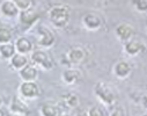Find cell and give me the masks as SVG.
I'll use <instances>...</instances> for the list:
<instances>
[{
  "label": "cell",
  "instance_id": "obj_21",
  "mask_svg": "<svg viewBox=\"0 0 147 116\" xmlns=\"http://www.w3.org/2000/svg\"><path fill=\"white\" fill-rule=\"evenodd\" d=\"M12 40H13V31L7 27L0 26V44L12 43Z\"/></svg>",
  "mask_w": 147,
  "mask_h": 116
},
{
  "label": "cell",
  "instance_id": "obj_16",
  "mask_svg": "<svg viewBox=\"0 0 147 116\" xmlns=\"http://www.w3.org/2000/svg\"><path fill=\"white\" fill-rule=\"evenodd\" d=\"M19 9L16 8L14 1L12 0H5L0 5V14L6 19H13L19 16Z\"/></svg>",
  "mask_w": 147,
  "mask_h": 116
},
{
  "label": "cell",
  "instance_id": "obj_27",
  "mask_svg": "<svg viewBox=\"0 0 147 116\" xmlns=\"http://www.w3.org/2000/svg\"><path fill=\"white\" fill-rule=\"evenodd\" d=\"M57 116H69V115H68L66 111H60V113H59Z\"/></svg>",
  "mask_w": 147,
  "mask_h": 116
},
{
  "label": "cell",
  "instance_id": "obj_26",
  "mask_svg": "<svg viewBox=\"0 0 147 116\" xmlns=\"http://www.w3.org/2000/svg\"><path fill=\"white\" fill-rule=\"evenodd\" d=\"M74 116H87V113L86 111H78Z\"/></svg>",
  "mask_w": 147,
  "mask_h": 116
},
{
  "label": "cell",
  "instance_id": "obj_10",
  "mask_svg": "<svg viewBox=\"0 0 147 116\" xmlns=\"http://www.w3.org/2000/svg\"><path fill=\"white\" fill-rule=\"evenodd\" d=\"M144 50H145V44L140 40H137V38H132V40L127 41L126 43H124L123 47L124 54L127 55L129 57H137Z\"/></svg>",
  "mask_w": 147,
  "mask_h": 116
},
{
  "label": "cell",
  "instance_id": "obj_2",
  "mask_svg": "<svg viewBox=\"0 0 147 116\" xmlns=\"http://www.w3.org/2000/svg\"><path fill=\"white\" fill-rule=\"evenodd\" d=\"M94 94L97 98V100L107 107L114 106L117 101V94L115 90L110 85H108L105 81H97L95 84Z\"/></svg>",
  "mask_w": 147,
  "mask_h": 116
},
{
  "label": "cell",
  "instance_id": "obj_17",
  "mask_svg": "<svg viewBox=\"0 0 147 116\" xmlns=\"http://www.w3.org/2000/svg\"><path fill=\"white\" fill-rule=\"evenodd\" d=\"M9 64L12 66L13 70H16V71H20L22 70L26 65L29 64V59L27 56H23V55H20V54H15L11 59H9Z\"/></svg>",
  "mask_w": 147,
  "mask_h": 116
},
{
  "label": "cell",
  "instance_id": "obj_25",
  "mask_svg": "<svg viewBox=\"0 0 147 116\" xmlns=\"http://www.w3.org/2000/svg\"><path fill=\"white\" fill-rule=\"evenodd\" d=\"M110 116H126V111L123 107H116L110 113Z\"/></svg>",
  "mask_w": 147,
  "mask_h": 116
},
{
  "label": "cell",
  "instance_id": "obj_28",
  "mask_svg": "<svg viewBox=\"0 0 147 116\" xmlns=\"http://www.w3.org/2000/svg\"><path fill=\"white\" fill-rule=\"evenodd\" d=\"M0 116H6V113L3 110V108H0Z\"/></svg>",
  "mask_w": 147,
  "mask_h": 116
},
{
  "label": "cell",
  "instance_id": "obj_24",
  "mask_svg": "<svg viewBox=\"0 0 147 116\" xmlns=\"http://www.w3.org/2000/svg\"><path fill=\"white\" fill-rule=\"evenodd\" d=\"M133 7L137 12H140V13L147 12V0H138V1H134Z\"/></svg>",
  "mask_w": 147,
  "mask_h": 116
},
{
  "label": "cell",
  "instance_id": "obj_12",
  "mask_svg": "<svg viewBox=\"0 0 147 116\" xmlns=\"http://www.w3.org/2000/svg\"><path fill=\"white\" fill-rule=\"evenodd\" d=\"M81 77H82L81 71L77 67H72V66L65 69L61 72V80L66 85H76L77 83H79Z\"/></svg>",
  "mask_w": 147,
  "mask_h": 116
},
{
  "label": "cell",
  "instance_id": "obj_31",
  "mask_svg": "<svg viewBox=\"0 0 147 116\" xmlns=\"http://www.w3.org/2000/svg\"><path fill=\"white\" fill-rule=\"evenodd\" d=\"M140 116H147V115H146V113H144V114H141Z\"/></svg>",
  "mask_w": 147,
  "mask_h": 116
},
{
  "label": "cell",
  "instance_id": "obj_19",
  "mask_svg": "<svg viewBox=\"0 0 147 116\" xmlns=\"http://www.w3.org/2000/svg\"><path fill=\"white\" fill-rule=\"evenodd\" d=\"M59 113V107L53 102H45L40 108L41 116H57Z\"/></svg>",
  "mask_w": 147,
  "mask_h": 116
},
{
  "label": "cell",
  "instance_id": "obj_3",
  "mask_svg": "<svg viewBox=\"0 0 147 116\" xmlns=\"http://www.w3.org/2000/svg\"><path fill=\"white\" fill-rule=\"evenodd\" d=\"M30 64L36 67H41L42 70L50 71L55 67V62L52 57L43 49H36L30 54Z\"/></svg>",
  "mask_w": 147,
  "mask_h": 116
},
{
  "label": "cell",
  "instance_id": "obj_8",
  "mask_svg": "<svg viewBox=\"0 0 147 116\" xmlns=\"http://www.w3.org/2000/svg\"><path fill=\"white\" fill-rule=\"evenodd\" d=\"M115 34H116L117 38H118L121 42L126 43L127 41L132 40V38L134 37L136 30H134V27H133L131 23L123 22V23H119V24L116 27Z\"/></svg>",
  "mask_w": 147,
  "mask_h": 116
},
{
  "label": "cell",
  "instance_id": "obj_15",
  "mask_svg": "<svg viewBox=\"0 0 147 116\" xmlns=\"http://www.w3.org/2000/svg\"><path fill=\"white\" fill-rule=\"evenodd\" d=\"M38 19H40L38 13L36 12L35 9H32V8L19 13V20H20L21 24L24 26V27H31V26H34L36 22L38 21Z\"/></svg>",
  "mask_w": 147,
  "mask_h": 116
},
{
  "label": "cell",
  "instance_id": "obj_4",
  "mask_svg": "<svg viewBox=\"0 0 147 116\" xmlns=\"http://www.w3.org/2000/svg\"><path fill=\"white\" fill-rule=\"evenodd\" d=\"M36 40H37V44L41 47V49L44 50V48H51L55 44L56 36L51 29L44 26H40L36 30Z\"/></svg>",
  "mask_w": 147,
  "mask_h": 116
},
{
  "label": "cell",
  "instance_id": "obj_23",
  "mask_svg": "<svg viewBox=\"0 0 147 116\" xmlns=\"http://www.w3.org/2000/svg\"><path fill=\"white\" fill-rule=\"evenodd\" d=\"M86 113H87V116H105L104 109L100 106H92L88 108Z\"/></svg>",
  "mask_w": 147,
  "mask_h": 116
},
{
  "label": "cell",
  "instance_id": "obj_14",
  "mask_svg": "<svg viewBox=\"0 0 147 116\" xmlns=\"http://www.w3.org/2000/svg\"><path fill=\"white\" fill-rule=\"evenodd\" d=\"M19 77L22 81L26 83H36L38 79V69L32 64L26 65L22 70L19 71Z\"/></svg>",
  "mask_w": 147,
  "mask_h": 116
},
{
  "label": "cell",
  "instance_id": "obj_7",
  "mask_svg": "<svg viewBox=\"0 0 147 116\" xmlns=\"http://www.w3.org/2000/svg\"><path fill=\"white\" fill-rule=\"evenodd\" d=\"M81 23H82L85 29H87L89 31H96V30H100L102 28L103 20L97 13L89 12V13H86L82 16Z\"/></svg>",
  "mask_w": 147,
  "mask_h": 116
},
{
  "label": "cell",
  "instance_id": "obj_20",
  "mask_svg": "<svg viewBox=\"0 0 147 116\" xmlns=\"http://www.w3.org/2000/svg\"><path fill=\"white\" fill-rule=\"evenodd\" d=\"M15 48L13 43H7V44H0V57L3 59L9 60L14 55H15Z\"/></svg>",
  "mask_w": 147,
  "mask_h": 116
},
{
  "label": "cell",
  "instance_id": "obj_22",
  "mask_svg": "<svg viewBox=\"0 0 147 116\" xmlns=\"http://www.w3.org/2000/svg\"><path fill=\"white\" fill-rule=\"evenodd\" d=\"M14 4L19 12H23L27 9L32 8V1L31 0H14Z\"/></svg>",
  "mask_w": 147,
  "mask_h": 116
},
{
  "label": "cell",
  "instance_id": "obj_30",
  "mask_svg": "<svg viewBox=\"0 0 147 116\" xmlns=\"http://www.w3.org/2000/svg\"><path fill=\"white\" fill-rule=\"evenodd\" d=\"M6 116H18V115H15V114H12V113H9V114H6Z\"/></svg>",
  "mask_w": 147,
  "mask_h": 116
},
{
  "label": "cell",
  "instance_id": "obj_6",
  "mask_svg": "<svg viewBox=\"0 0 147 116\" xmlns=\"http://www.w3.org/2000/svg\"><path fill=\"white\" fill-rule=\"evenodd\" d=\"M66 59L68 62L69 65H80L82 64L86 58H87V51L85 48L82 47H72L71 49H68V51L66 52Z\"/></svg>",
  "mask_w": 147,
  "mask_h": 116
},
{
  "label": "cell",
  "instance_id": "obj_5",
  "mask_svg": "<svg viewBox=\"0 0 147 116\" xmlns=\"http://www.w3.org/2000/svg\"><path fill=\"white\" fill-rule=\"evenodd\" d=\"M19 94L21 99L35 100L41 95V88L37 83H26L22 81L19 86Z\"/></svg>",
  "mask_w": 147,
  "mask_h": 116
},
{
  "label": "cell",
  "instance_id": "obj_9",
  "mask_svg": "<svg viewBox=\"0 0 147 116\" xmlns=\"http://www.w3.org/2000/svg\"><path fill=\"white\" fill-rule=\"evenodd\" d=\"M9 110H11L12 114H15L18 116H27L30 113L29 106L19 95L13 96V99L11 101V104H9Z\"/></svg>",
  "mask_w": 147,
  "mask_h": 116
},
{
  "label": "cell",
  "instance_id": "obj_18",
  "mask_svg": "<svg viewBox=\"0 0 147 116\" xmlns=\"http://www.w3.org/2000/svg\"><path fill=\"white\" fill-rule=\"evenodd\" d=\"M61 102L67 109H77L79 107L80 99L76 93H67L63 96Z\"/></svg>",
  "mask_w": 147,
  "mask_h": 116
},
{
  "label": "cell",
  "instance_id": "obj_29",
  "mask_svg": "<svg viewBox=\"0 0 147 116\" xmlns=\"http://www.w3.org/2000/svg\"><path fill=\"white\" fill-rule=\"evenodd\" d=\"M3 104H4V100H3V98L0 96V108L3 107Z\"/></svg>",
  "mask_w": 147,
  "mask_h": 116
},
{
  "label": "cell",
  "instance_id": "obj_1",
  "mask_svg": "<svg viewBox=\"0 0 147 116\" xmlns=\"http://www.w3.org/2000/svg\"><path fill=\"white\" fill-rule=\"evenodd\" d=\"M48 18L53 27H56L58 29L66 28L69 22V19H71L69 7L67 5L57 4L48 11Z\"/></svg>",
  "mask_w": 147,
  "mask_h": 116
},
{
  "label": "cell",
  "instance_id": "obj_13",
  "mask_svg": "<svg viewBox=\"0 0 147 116\" xmlns=\"http://www.w3.org/2000/svg\"><path fill=\"white\" fill-rule=\"evenodd\" d=\"M14 48H15V52L23 55V56H28L34 51V44L26 36H20L16 38V41L13 43Z\"/></svg>",
  "mask_w": 147,
  "mask_h": 116
},
{
  "label": "cell",
  "instance_id": "obj_11",
  "mask_svg": "<svg viewBox=\"0 0 147 116\" xmlns=\"http://www.w3.org/2000/svg\"><path fill=\"white\" fill-rule=\"evenodd\" d=\"M132 72V66L127 60H118L113 66V74L118 79H126Z\"/></svg>",
  "mask_w": 147,
  "mask_h": 116
},
{
  "label": "cell",
  "instance_id": "obj_32",
  "mask_svg": "<svg viewBox=\"0 0 147 116\" xmlns=\"http://www.w3.org/2000/svg\"><path fill=\"white\" fill-rule=\"evenodd\" d=\"M0 26H1V24H0Z\"/></svg>",
  "mask_w": 147,
  "mask_h": 116
}]
</instances>
